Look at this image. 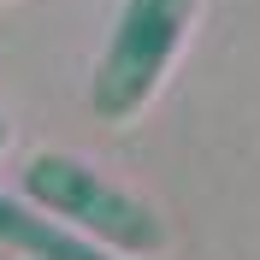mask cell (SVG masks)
Here are the masks:
<instances>
[{
  "instance_id": "1",
  "label": "cell",
  "mask_w": 260,
  "mask_h": 260,
  "mask_svg": "<svg viewBox=\"0 0 260 260\" xmlns=\"http://www.w3.org/2000/svg\"><path fill=\"white\" fill-rule=\"evenodd\" d=\"M183 18H189V0H124V24H118L113 53L95 77V107L107 118H124L154 89L166 53L183 36Z\"/></svg>"
},
{
  "instance_id": "2",
  "label": "cell",
  "mask_w": 260,
  "mask_h": 260,
  "mask_svg": "<svg viewBox=\"0 0 260 260\" xmlns=\"http://www.w3.org/2000/svg\"><path fill=\"white\" fill-rule=\"evenodd\" d=\"M30 189L48 201V207L59 213H77L83 225L107 231V237H118V243H154L160 231H154V219H148L142 207H130V201H118L107 183H95L83 166L59 160V154H48V160L30 166Z\"/></svg>"
},
{
  "instance_id": "3",
  "label": "cell",
  "mask_w": 260,
  "mask_h": 260,
  "mask_svg": "<svg viewBox=\"0 0 260 260\" xmlns=\"http://www.w3.org/2000/svg\"><path fill=\"white\" fill-rule=\"evenodd\" d=\"M0 243L24 248V254H36V260H101V254H89V248H77L71 237H59L53 225H42L30 207H12L6 195H0Z\"/></svg>"
}]
</instances>
